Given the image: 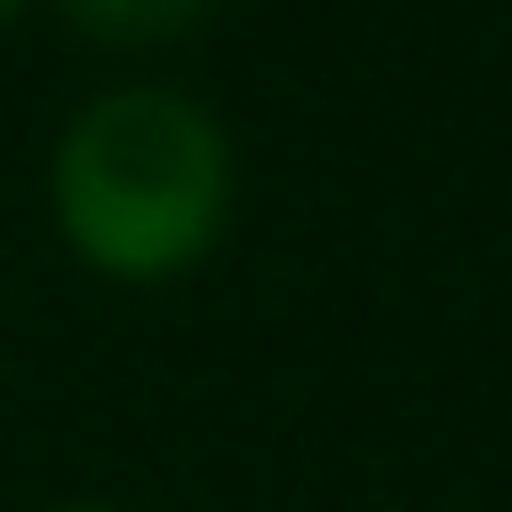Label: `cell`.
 <instances>
[{
  "mask_svg": "<svg viewBox=\"0 0 512 512\" xmlns=\"http://www.w3.org/2000/svg\"><path fill=\"white\" fill-rule=\"evenodd\" d=\"M56 512H120V504H96V496H72V504H56Z\"/></svg>",
  "mask_w": 512,
  "mask_h": 512,
  "instance_id": "3957f363",
  "label": "cell"
},
{
  "mask_svg": "<svg viewBox=\"0 0 512 512\" xmlns=\"http://www.w3.org/2000/svg\"><path fill=\"white\" fill-rule=\"evenodd\" d=\"M48 208L64 248L128 288L192 272L232 216L224 120L160 80L88 96L48 152Z\"/></svg>",
  "mask_w": 512,
  "mask_h": 512,
  "instance_id": "6da1fadb",
  "label": "cell"
},
{
  "mask_svg": "<svg viewBox=\"0 0 512 512\" xmlns=\"http://www.w3.org/2000/svg\"><path fill=\"white\" fill-rule=\"evenodd\" d=\"M16 16H24V0H0V24H16Z\"/></svg>",
  "mask_w": 512,
  "mask_h": 512,
  "instance_id": "277c9868",
  "label": "cell"
},
{
  "mask_svg": "<svg viewBox=\"0 0 512 512\" xmlns=\"http://www.w3.org/2000/svg\"><path fill=\"white\" fill-rule=\"evenodd\" d=\"M56 16L96 48H168L216 16V0H56Z\"/></svg>",
  "mask_w": 512,
  "mask_h": 512,
  "instance_id": "7a4b0ae2",
  "label": "cell"
}]
</instances>
